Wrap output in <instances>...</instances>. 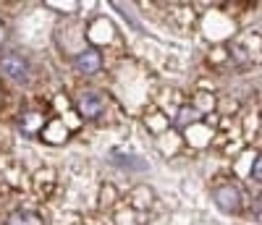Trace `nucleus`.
I'll return each mask as SVG.
<instances>
[{
  "instance_id": "obj_1",
  "label": "nucleus",
  "mask_w": 262,
  "mask_h": 225,
  "mask_svg": "<svg viewBox=\"0 0 262 225\" xmlns=\"http://www.w3.org/2000/svg\"><path fill=\"white\" fill-rule=\"evenodd\" d=\"M29 60L18 53H6L0 58V74L11 81H27L29 79Z\"/></svg>"
},
{
  "instance_id": "obj_2",
  "label": "nucleus",
  "mask_w": 262,
  "mask_h": 225,
  "mask_svg": "<svg viewBox=\"0 0 262 225\" xmlns=\"http://www.w3.org/2000/svg\"><path fill=\"white\" fill-rule=\"evenodd\" d=\"M76 107H79V116H81V118L95 121V118H100V116H102V110H105V100H102V95H97V92H84V95H79Z\"/></svg>"
},
{
  "instance_id": "obj_3",
  "label": "nucleus",
  "mask_w": 262,
  "mask_h": 225,
  "mask_svg": "<svg viewBox=\"0 0 262 225\" xmlns=\"http://www.w3.org/2000/svg\"><path fill=\"white\" fill-rule=\"evenodd\" d=\"M212 199L223 212H238L242 210V196H238V191L233 186H217L212 191Z\"/></svg>"
},
{
  "instance_id": "obj_4",
  "label": "nucleus",
  "mask_w": 262,
  "mask_h": 225,
  "mask_svg": "<svg viewBox=\"0 0 262 225\" xmlns=\"http://www.w3.org/2000/svg\"><path fill=\"white\" fill-rule=\"evenodd\" d=\"M100 65H102V58H100L97 50H84V53H79V55L74 58V69H76L79 74H86V76L97 74Z\"/></svg>"
},
{
  "instance_id": "obj_5",
  "label": "nucleus",
  "mask_w": 262,
  "mask_h": 225,
  "mask_svg": "<svg viewBox=\"0 0 262 225\" xmlns=\"http://www.w3.org/2000/svg\"><path fill=\"white\" fill-rule=\"evenodd\" d=\"M42 123H45V116H42V112H37V110H29V112H24V116H18L21 131L29 133V137H34V133L42 128Z\"/></svg>"
},
{
  "instance_id": "obj_6",
  "label": "nucleus",
  "mask_w": 262,
  "mask_h": 225,
  "mask_svg": "<svg viewBox=\"0 0 262 225\" xmlns=\"http://www.w3.org/2000/svg\"><path fill=\"white\" fill-rule=\"evenodd\" d=\"M8 225H45L37 212H29V210H21V212H13L8 217Z\"/></svg>"
},
{
  "instance_id": "obj_7",
  "label": "nucleus",
  "mask_w": 262,
  "mask_h": 225,
  "mask_svg": "<svg viewBox=\"0 0 262 225\" xmlns=\"http://www.w3.org/2000/svg\"><path fill=\"white\" fill-rule=\"evenodd\" d=\"M252 175H254V181L262 184V157H257V163H254V168H252Z\"/></svg>"
},
{
  "instance_id": "obj_8",
  "label": "nucleus",
  "mask_w": 262,
  "mask_h": 225,
  "mask_svg": "<svg viewBox=\"0 0 262 225\" xmlns=\"http://www.w3.org/2000/svg\"><path fill=\"white\" fill-rule=\"evenodd\" d=\"M0 102H3V92H0Z\"/></svg>"
}]
</instances>
